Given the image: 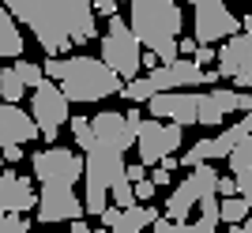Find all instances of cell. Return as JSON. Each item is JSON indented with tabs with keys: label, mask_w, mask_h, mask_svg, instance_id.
I'll use <instances>...</instances> for the list:
<instances>
[{
	"label": "cell",
	"mask_w": 252,
	"mask_h": 233,
	"mask_svg": "<svg viewBox=\"0 0 252 233\" xmlns=\"http://www.w3.org/2000/svg\"><path fill=\"white\" fill-rule=\"evenodd\" d=\"M4 8L34 30L49 57L68 53V45H87L98 38L91 0H0Z\"/></svg>",
	"instance_id": "obj_1"
},
{
	"label": "cell",
	"mask_w": 252,
	"mask_h": 233,
	"mask_svg": "<svg viewBox=\"0 0 252 233\" xmlns=\"http://www.w3.org/2000/svg\"><path fill=\"white\" fill-rule=\"evenodd\" d=\"M42 72L64 90L68 102H102L125 87V79L102 57H53L49 64H42Z\"/></svg>",
	"instance_id": "obj_2"
},
{
	"label": "cell",
	"mask_w": 252,
	"mask_h": 233,
	"mask_svg": "<svg viewBox=\"0 0 252 233\" xmlns=\"http://www.w3.org/2000/svg\"><path fill=\"white\" fill-rule=\"evenodd\" d=\"M128 8H132L128 27L139 38V45H147L158 57V64H173L181 57L177 38H181V27H185L177 0H128Z\"/></svg>",
	"instance_id": "obj_3"
},
{
	"label": "cell",
	"mask_w": 252,
	"mask_h": 233,
	"mask_svg": "<svg viewBox=\"0 0 252 233\" xmlns=\"http://www.w3.org/2000/svg\"><path fill=\"white\" fill-rule=\"evenodd\" d=\"M215 79H219V72H207L189 57H177L173 64H155L147 75L128 79V87H121V90H125L128 102H147L158 90H189V87H203V83L211 87Z\"/></svg>",
	"instance_id": "obj_4"
},
{
	"label": "cell",
	"mask_w": 252,
	"mask_h": 233,
	"mask_svg": "<svg viewBox=\"0 0 252 233\" xmlns=\"http://www.w3.org/2000/svg\"><path fill=\"white\" fill-rule=\"evenodd\" d=\"M83 177H87V200L83 211L87 214H102L109 203V184L125 177V150L94 143L83 158Z\"/></svg>",
	"instance_id": "obj_5"
},
{
	"label": "cell",
	"mask_w": 252,
	"mask_h": 233,
	"mask_svg": "<svg viewBox=\"0 0 252 233\" xmlns=\"http://www.w3.org/2000/svg\"><path fill=\"white\" fill-rule=\"evenodd\" d=\"M102 60L113 68L121 79H136L143 68H139V38L132 34L121 15H109V27L102 34Z\"/></svg>",
	"instance_id": "obj_6"
},
{
	"label": "cell",
	"mask_w": 252,
	"mask_h": 233,
	"mask_svg": "<svg viewBox=\"0 0 252 233\" xmlns=\"http://www.w3.org/2000/svg\"><path fill=\"white\" fill-rule=\"evenodd\" d=\"M68 98L64 90L53 79H42V83L34 87V98H31V116L34 124H38V136H45L49 143H57V132L68 124Z\"/></svg>",
	"instance_id": "obj_7"
},
{
	"label": "cell",
	"mask_w": 252,
	"mask_h": 233,
	"mask_svg": "<svg viewBox=\"0 0 252 233\" xmlns=\"http://www.w3.org/2000/svg\"><path fill=\"white\" fill-rule=\"evenodd\" d=\"M215 180H219V173L211 170V162H200V166H192V173L185 180H181L177 188H173V196L166 200V218L169 222H185L192 214V207L207 196V192H215Z\"/></svg>",
	"instance_id": "obj_8"
},
{
	"label": "cell",
	"mask_w": 252,
	"mask_h": 233,
	"mask_svg": "<svg viewBox=\"0 0 252 233\" xmlns=\"http://www.w3.org/2000/svg\"><path fill=\"white\" fill-rule=\"evenodd\" d=\"M136 147H139V162H143V166H158L166 154H173V150L181 147V124H162L158 116L139 120Z\"/></svg>",
	"instance_id": "obj_9"
},
{
	"label": "cell",
	"mask_w": 252,
	"mask_h": 233,
	"mask_svg": "<svg viewBox=\"0 0 252 233\" xmlns=\"http://www.w3.org/2000/svg\"><path fill=\"white\" fill-rule=\"evenodd\" d=\"M215 57H219V75H230L237 90H252V30L230 34Z\"/></svg>",
	"instance_id": "obj_10"
},
{
	"label": "cell",
	"mask_w": 252,
	"mask_h": 233,
	"mask_svg": "<svg viewBox=\"0 0 252 233\" xmlns=\"http://www.w3.org/2000/svg\"><path fill=\"white\" fill-rule=\"evenodd\" d=\"M34 177L42 184H75L83 177V158L68 147H49L34 154Z\"/></svg>",
	"instance_id": "obj_11"
},
{
	"label": "cell",
	"mask_w": 252,
	"mask_h": 233,
	"mask_svg": "<svg viewBox=\"0 0 252 233\" xmlns=\"http://www.w3.org/2000/svg\"><path fill=\"white\" fill-rule=\"evenodd\" d=\"M139 109H128V113H98L91 120V132H94V143H105V147L128 150L136 147V128H139Z\"/></svg>",
	"instance_id": "obj_12"
},
{
	"label": "cell",
	"mask_w": 252,
	"mask_h": 233,
	"mask_svg": "<svg viewBox=\"0 0 252 233\" xmlns=\"http://www.w3.org/2000/svg\"><path fill=\"white\" fill-rule=\"evenodd\" d=\"M34 207H38V222H72V218H83V203L75 200L72 184H45L42 192H38V200H34Z\"/></svg>",
	"instance_id": "obj_13"
},
{
	"label": "cell",
	"mask_w": 252,
	"mask_h": 233,
	"mask_svg": "<svg viewBox=\"0 0 252 233\" xmlns=\"http://www.w3.org/2000/svg\"><path fill=\"white\" fill-rule=\"evenodd\" d=\"M230 34H237V15L222 0L196 4V42L211 45V42H219V38H230Z\"/></svg>",
	"instance_id": "obj_14"
},
{
	"label": "cell",
	"mask_w": 252,
	"mask_h": 233,
	"mask_svg": "<svg viewBox=\"0 0 252 233\" xmlns=\"http://www.w3.org/2000/svg\"><path fill=\"white\" fill-rule=\"evenodd\" d=\"M196 98L200 94H189V90H158V94L147 98V106H151V116L189 128L196 124Z\"/></svg>",
	"instance_id": "obj_15"
},
{
	"label": "cell",
	"mask_w": 252,
	"mask_h": 233,
	"mask_svg": "<svg viewBox=\"0 0 252 233\" xmlns=\"http://www.w3.org/2000/svg\"><path fill=\"white\" fill-rule=\"evenodd\" d=\"M158 214L162 211L151 207V203H132V207H109V203H105V211L98 214V218L105 222L109 233H139V230H147Z\"/></svg>",
	"instance_id": "obj_16"
},
{
	"label": "cell",
	"mask_w": 252,
	"mask_h": 233,
	"mask_svg": "<svg viewBox=\"0 0 252 233\" xmlns=\"http://www.w3.org/2000/svg\"><path fill=\"white\" fill-rule=\"evenodd\" d=\"M34 184L19 173H0V214H27L34 207Z\"/></svg>",
	"instance_id": "obj_17"
},
{
	"label": "cell",
	"mask_w": 252,
	"mask_h": 233,
	"mask_svg": "<svg viewBox=\"0 0 252 233\" xmlns=\"http://www.w3.org/2000/svg\"><path fill=\"white\" fill-rule=\"evenodd\" d=\"M31 139H38L34 116H27L15 102H0V147H8V143H31Z\"/></svg>",
	"instance_id": "obj_18"
},
{
	"label": "cell",
	"mask_w": 252,
	"mask_h": 233,
	"mask_svg": "<svg viewBox=\"0 0 252 233\" xmlns=\"http://www.w3.org/2000/svg\"><path fill=\"white\" fill-rule=\"evenodd\" d=\"M233 109H237V90L215 87V90H207V94L196 98V124L215 128V124H222V116L233 113Z\"/></svg>",
	"instance_id": "obj_19"
},
{
	"label": "cell",
	"mask_w": 252,
	"mask_h": 233,
	"mask_svg": "<svg viewBox=\"0 0 252 233\" xmlns=\"http://www.w3.org/2000/svg\"><path fill=\"white\" fill-rule=\"evenodd\" d=\"M0 57H23V34L4 4H0Z\"/></svg>",
	"instance_id": "obj_20"
},
{
	"label": "cell",
	"mask_w": 252,
	"mask_h": 233,
	"mask_svg": "<svg viewBox=\"0 0 252 233\" xmlns=\"http://www.w3.org/2000/svg\"><path fill=\"white\" fill-rule=\"evenodd\" d=\"M249 203L241 200V196H222L219 200V222H230V226H237V222H245L249 218Z\"/></svg>",
	"instance_id": "obj_21"
},
{
	"label": "cell",
	"mask_w": 252,
	"mask_h": 233,
	"mask_svg": "<svg viewBox=\"0 0 252 233\" xmlns=\"http://www.w3.org/2000/svg\"><path fill=\"white\" fill-rule=\"evenodd\" d=\"M23 90H27V87H23V79L11 72V68H4V75H0V98H4V102H19Z\"/></svg>",
	"instance_id": "obj_22"
},
{
	"label": "cell",
	"mask_w": 252,
	"mask_h": 233,
	"mask_svg": "<svg viewBox=\"0 0 252 233\" xmlns=\"http://www.w3.org/2000/svg\"><path fill=\"white\" fill-rule=\"evenodd\" d=\"M11 72L19 75V79H23V87H31V90H34V87H38V83H42V79H45L42 64H31V60H19V64H15V68H11Z\"/></svg>",
	"instance_id": "obj_23"
},
{
	"label": "cell",
	"mask_w": 252,
	"mask_h": 233,
	"mask_svg": "<svg viewBox=\"0 0 252 233\" xmlns=\"http://www.w3.org/2000/svg\"><path fill=\"white\" fill-rule=\"evenodd\" d=\"M109 196H113V207H132V203H136V192H132V180L128 177L113 180V184H109Z\"/></svg>",
	"instance_id": "obj_24"
},
{
	"label": "cell",
	"mask_w": 252,
	"mask_h": 233,
	"mask_svg": "<svg viewBox=\"0 0 252 233\" xmlns=\"http://www.w3.org/2000/svg\"><path fill=\"white\" fill-rule=\"evenodd\" d=\"M68 124H72V136H75V143L83 150L94 147V132H91V120H87V116H75V120L68 116Z\"/></svg>",
	"instance_id": "obj_25"
},
{
	"label": "cell",
	"mask_w": 252,
	"mask_h": 233,
	"mask_svg": "<svg viewBox=\"0 0 252 233\" xmlns=\"http://www.w3.org/2000/svg\"><path fill=\"white\" fill-rule=\"evenodd\" d=\"M0 233H31V222L19 214H0Z\"/></svg>",
	"instance_id": "obj_26"
},
{
	"label": "cell",
	"mask_w": 252,
	"mask_h": 233,
	"mask_svg": "<svg viewBox=\"0 0 252 233\" xmlns=\"http://www.w3.org/2000/svg\"><path fill=\"white\" fill-rule=\"evenodd\" d=\"M132 192H136V203H147L151 196H155V184H151V177L136 180V184H132Z\"/></svg>",
	"instance_id": "obj_27"
},
{
	"label": "cell",
	"mask_w": 252,
	"mask_h": 233,
	"mask_svg": "<svg viewBox=\"0 0 252 233\" xmlns=\"http://www.w3.org/2000/svg\"><path fill=\"white\" fill-rule=\"evenodd\" d=\"M215 196H237V180L233 177H219L215 180Z\"/></svg>",
	"instance_id": "obj_28"
},
{
	"label": "cell",
	"mask_w": 252,
	"mask_h": 233,
	"mask_svg": "<svg viewBox=\"0 0 252 233\" xmlns=\"http://www.w3.org/2000/svg\"><path fill=\"white\" fill-rule=\"evenodd\" d=\"M23 158V143H8V147H0V162H19Z\"/></svg>",
	"instance_id": "obj_29"
},
{
	"label": "cell",
	"mask_w": 252,
	"mask_h": 233,
	"mask_svg": "<svg viewBox=\"0 0 252 233\" xmlns=\"http://www.w3.org/2000/svg\"><path fill=\"white\" fill-rule=\"evenodd\" d=\"M94 15H117V0H91Z\"/></svg>",
	"instance_id": "obj_30"
},
{
	"label": "cell",
	"mask_w": 252,
	"mask_h": 233,
	"mask_svg": "<svg viewBox=\"0 0 252 233\" xmlns=\"http://www.w3.org/2000/svg\"><path fill=\"white\" fill-rule=\"evenodd\" d=\"M125 177L132 180V184H136V180H143V177H147V166H143V162H136V166H125Z\"/></svg>",
	"instance_id": "obj_31"
},
{
	"label": "cell",
	"mask_w": 252,
	"mask_h": 233,
	"mask_svg": "<svg viewBox=\"0 0 252 233\" xmlns=\"http://www.w3.org/2000/svg\"><path fill=\"white\" fill-rule=\"evenodd\" d=\"M151 184H155V188H166V184H169V170H166V166H155V173H151Z\"/></svg>",
	"instance_id": "obj_32"
},
{
	"label": "cell",
	"mask_w": 252,
	"mask_h": 233,
	"mask_svg": "<svg viewBox=\"0 0 252 233\" xmlns=\"http://www.w3.org/2000/svg\"><path fill=\"white\" fill-rule=\"evenodd\" d=\"M211 60H215V49H211V45H196V64L203 68V64H211Z\"/></svg>",
	"instance_id": "obj_33"
},
{
	"label": "cell",
	"mask_w": 252,
	"mask_h": 233,
	"mask_svg": "<svg viewBox=\"0 0 252 233\" xmlns=\"http://www.w3.org/2000/svg\"><path fill=\"white\" fill-rule=\"evenodd\" d=\"M252 109V94L249 90H237V113H249Z\"/></svg>",
	"instance_id": "obj_34"
},
{
	"label": "cell",
	"mask_w": 252,
	"mask_h": 233,
	"mask_svg": "<svg viewBox=\"0 0 252 233\" xmlns=\"http://www.w3.org/2000/svg\"><path fill=\"white\" fill-rule=\"evenodd\" d=\"M196 38H177V53H196Z\"/></svg>",
	"instance_id": "obj_35"
},
{
	"label": "cell",
	"mask_w": 252,
	"mask_h": 233,
	"mask_svg": "<svg viewBox=\"0 0 252 233\" xmlns=\"http://www.w3.org/2000/svg\"><path fill=\"white\" fill-rule=\"evenodd\" d=\"M72 233H91V226H87L83 218H72Z\"/></svg>",
	"instance_id": "obj_36"
},
{
	"label": "cell",
	"mask_w": 252,
	"mask_h": 233,
	"mask_svg": "<svg viewBox=\"0 0 252 233\" xmlns=\"http://www.w3.org/2000/svg\"><path fill=\"white\" fill-rule=\"evenodd\" d=\"M237 196H241V200L252 207V184H241V188H237Z\"/></svg>",
	"instance_id": "obj_37"
},
{
	"label": "cell",
	"mask_w": 252,
	"mask_h": 233,
	"mask_svg": "<svg viewBox=\"0 0 252 233\" xmlns=\"http://www.w3.org/2000/svg\"><path fill=\"white\" fill-rule=\"evenodd\" d=\"M241 27H245V30H252V11L245 15V23H241Z\"/></svg>",
	"instance_id": "obj_38"
},
{
	"label": "cell",
	"mask_w": 252,
	"mask_h": 233,
	"mask_svg": "<svg viewBox=\"0 0 252 233\" xmlns=\"http://www.w3.org/2000/svg\"><path fill=\"white\" fill-rule=\"evenodd\" d=\"M189 4H207V0H189Z\"/></svg>",
	"instance_id": "obj_39"
},
{
	"label": "cell",
	"mask_w": 252,
	"mask_h": 233,
	"mask_svg": "<svg viewBox=\"0 0 252 233\" xmlns=\"http://www.w3.org/2000/svg\"><path fill=\"white\" fill-rule=\"evenodd\" d=\"M91 233H109V230H91Z\"/></svg>",
	"instance_id": "obj_40"
},
{
	"label": "cell",
	"mask_w": 252,
	"mask_h": 233,
	"mask_svg": "<svg viewBox=\"0 0 252 233\" xmlns=\"http://www.w3.org/2000/svg\"><path fill=\"white\" fill-rule=\"evenodd\" d=\"M0 75H4V68H0Z\"/></svg>",
	"instance_id": "obj_41"
}]
</instances>
